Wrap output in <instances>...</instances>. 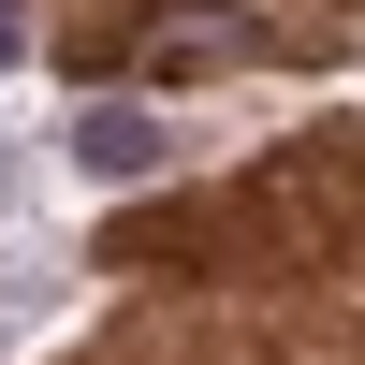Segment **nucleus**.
<instances>
[{
    "label": "nucleus",
    "mask_w": 365,
    "mask_h": 365,
    "mask_svg": "<svg viewBox=\"0 0 365 365\" xmlns=\"http://www.w3.org/2000/svg\"><path fill=\"white\" fill-rule=\"evenodd\" d=\"M0 58H15V15H0Z\"/></svg>",
    "instance_id": "obj_1"
}]
</instances>
